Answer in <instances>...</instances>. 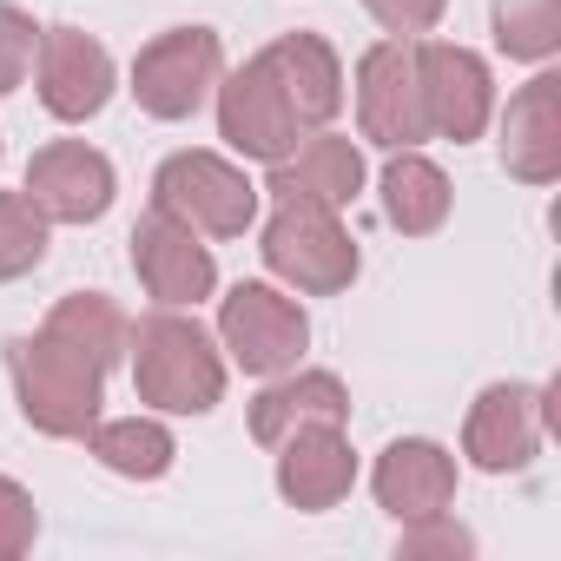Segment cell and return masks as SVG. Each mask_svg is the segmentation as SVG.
<instances>
[{
    "instance_id": "obj_1",
    "label": "cell",
    "mask_w": 561,
    "mask_h": 561,
    "mask_svg": "<svg viewBox=\"0 0 561 561\" xmlns=\"http://www.w3.org/2000/svg\"><path fill=\"white\" fill-rule=\"evenodd\" d=\"M126 357H133L139 403H152L159 416H205L225 397V357L211 331L179 305H159L152 318H139L126 337Z\"/></svg>"
},
{
    "instance_id": "obj_2",
    "label": "cell",
    "mask_w": 561,
    "mask_h": 561,
    "mask_svg": "<svg viewBox=\"0 0 561 561\" xmlns=\"http://www.w3.org/2000/svg\"><path fill=\"white\" fill-rule=\"evenodd\" d=\"M8 370H14L21 416H27L41 436L80 443V436L100 423L106 370H100L87 351H73L67 337H54L47 324H41L34 337H14V344H8Z\"/></svg>"
},
{
    "instance_id": "obj_3",
    "label": "cell",
    "mask_w": 561,
    "mask_h": 561,
    "mask_svg": "<svg viewBox=\"0 0 561 561\" xmlns=\"http://www.w3.org/2000/svg\"><path fill=\"white\" fill-rule=\"evenodd\" d=\"M257 251H264V264H271L277 285H291V291H305V298H337V291H351V277H357V264H364L357 244H351V231H344V218L324 211V205H277Z\"/></svg>"
},
{
    "instance_id": "obj_4",
    "label": "cell",
    "mask_w": 561,
    "mask_h": 561,
    "mask_svg": "<svg viewBox=\"0 0 561 561\" xmlns=\"http://www.w3.org/2000/svg\"><path fill=\"white\" fill-rule=\"evenodd\" d=\"M152 205L185 218L198 238H244L257 218V185L218 152H172L152 172Z\"/></svg>"
},
{
    "instance_id": "obj_5",
    "label": "cell",
    "mask_w": 561,
    "mask_h": 561,
    "mask_svg": "<svg viewBox=\"0 0 561 561\" xmlns=\"http://www.w3.org/2000/svg\"><path fill=\"white\" fill-rule=\"evenodd\" d=\"M305 344H311V318L277 285H231V298L218 305V351H231V364L244 377L291 370L305 357Z\"/></svg>"
},
{
    "instance_id": "obj_6",
    "label": "cell",
    "mask_w": 561,
    "mask_h": 561,
    "mask_svg": "<svg viewBox=\"0 0 561 561\" xmlns=\"http://www.w3.org/2000/svg\"><path fill=\"white\" fill-rule=\"evenodd\" d=\"M225 73V41L211 27H172L139 47L133 60V100L152 119H192Z\"/></svg>"
},
{
    "instance_id": "obj_7",
    "label": "cell",
    "mask_w": 561,
    "mask_h": 561,
    "mask_svg": "<svg viewBox=\"0 0 561 561\" xmlns=\"http://www.w3.org/2000/svg\"><path fill=\"white\" fill-rule=\"evenodd\" d=\"M357 126L370 146L403 152L430 139V113H423V73H416V41H377L357 60Z\"/></svg>"
},
{
    "instance_id": "obj_8",
    "label": "cell",
    "mask_w": 561,
    "mask_h": 561,
    "mask_svg": "<svg viewBox=\"0 0 561 561\" xmlns=\"http://www.w3.org/2000/svg\"><path fill=\"white\" fill-rule=\"evenodd\" d=\"M541 436H548V390H535V383H489L469 403L462 456L482 476H515V469H528L541 456Z\"/></svg>"
},
{
    "instance_id": "obj_9",
    "label": "cell",
    "mask_w": 561,
    "mask_h": 561,
    "mask_svg": "<svg viewBox=\"0 0 561 561\" xmlns=\"http://www.w3.org/2000/svg\"><path fill=\"white\" fill-rule=\"evenodd\" d=\"M133 271H139V285H146V298L152 305H198V298H211L218 291V264H211V244L185 225V218H172V211H146L139 225H133Z\"/></svg>"
},
{
    "instance_id": "obj_10",
    "label": "cell",
    "mask_w": 561,
    "mask_h": 561,
    "mask_svg": "<svg viewBox=\"0 0 561 561\" xmlns=\"http://www.w3.org/2000/svg\"><path fill=\"white\" fill-rule=\"evenodd\" d=\"M416 73H423V113H430V139H482L489 113H495V80L482 67V54L456 47V41H416Z\"/></svg>"
},
{
    "instance_id": "obj_11",
    "label": "cell",
    "mask_w": 561,
    "mask_h": 561,
    "mask_svg": "<svg viewBox=\"0 0 561 561\" xmlns=\"http://www.w3.org/2000/svg\"><path fill=\"white\" fill-rule=\"evenodd\" d=\"M218 139L231 146V152H244V159H285L298 139H305V126L291 119V106H285V93H277V80H271V67L251 54L244 67H231V73H218Z\"/></svg>"
},
{
    "instance_id": "obj_12",
    "label": "cell",
    "mask_w": 561,
    "mask_h": 561,
    "mask_svg": "<svg viewBox=\"0 0 561 561\" xmlns=\"http://www.w3.org/2000/svg\"><path fill=\"white\" fill-rule=\"evenodd\" d=\"M34 87H41V106L54 119L80 126V119H93L113 100V54L93 34H80V27H41Z\"/></svg>"
},
{
    "instance_id": "obj_13",
    "label": "cell",
    "mask_w": 561,
    "mask_h": 561,
    "mask_svg": "<svg viewBox=\"0 0 561 561\" xmlns=\"http://www.w3.org/2000/svg\"><path fill=\"white\" fill-rule=\"evenodd\" d=\"M27 198L47 225H93L113 205V159L87 139H54L27 159Z\"/></svg>"
},
{
    "instance_id": "obj_14",
    "label": "cell",
    "mask_w": 561,
    "mask_h": 561,
    "mask_svg": "<svg viewBox=\"0 0 561 561\" xmlns=\"http://www.w3.org/2000/svg\"><path fill=\"white\" fill-rule=\"evenodd\" d=\"M277 205H324V211H344L357 205L364 192V152L357 139L344 133H305L285 159H271V185H264Z\"/></svg>"
},
{
    "instance_id": "obj_15",
    "label": "cell",
    "mask_w": 561,
    "mask_h": 561,
    "mask_svg": "<svg viewBox=\"0 0 561 561\" xmlns=\"http://www.w3.org/2000/svg\"><path fill=\"white\" fill-rule=\"evenodd\" d=\"M257 60L271 67L277 93H285V106H291V119L305 133L337 119V106H344V60H337V47L324 34H277Z\"/></svg>"
},
{
    "instance_id": "obj_16",
    "label": "cell",
    "mask_w": 561,
    "mask_h": 561,
    "mask_svg": "<svg viewBox=\"0 0 561 561\" xmlns=\"http://www.w3.org/2000/svg\"><path fill=\"white\" fill-rule=\"evenodd\" d=\"M357 482V456H351V436L344 423H318V430H298L277 443V495L305 515H324L351 495Z\"/></svg>"
},
{
    "instance_id": "obj_17",
    "label": "cell",
    "mask_w": 561,
    "mask_h": 561,
    "mask_svg": "<svg viewBox=\"0 0 561 561\" xmlns=\"http://www.w3.org/2000/svg\"><path fill=\"white\" fill-rule=\"evenodd\" d=\"M370 489L377 502L397 515V522H423V515H443L456 502V456L430 436H397L377 469H370Z\"/></svg>"
},
{
    "instance_id": "obj_18",
    "label": "cell",
    "mask_w": 561,
    "mask_h": 561,
    "mask_svg": "<svg viewBox=\"0 0 561 561\" xmlns=\"http://www.w3.org/2000/svg\"><path fill=\"white\" fill-rule=\"evenodd\" d=\"M318 423H351V390H344L337 370H298L291 364V370H277V383H264L257 403H251V436L264 449H277L298 430H318Z\"/></svg>"
},
{
    "instance_id": "obj_19",
    "label": "cell",
    "mask_w": 561,
    "mask_h": 561,
    "mask_svg": "<svg viewBox=\"0 0 561 561\" xmlns=\"http://www.w3.org/2000/svg\"><path fill=\"white\" fill-rule=\"evenodd\" d=\"M502 172L522 185H548L561 172V80L535 73L502 113Z\"/></svg>"
},
{
    "instance_id": "obj_20",
    "label": "cell",
    "mask_w": 561,
    "mask_h": 561,
    "mask_svg": "<svg viewBox=\"0 0 561 561\" xmlns=\"http://www.w3.org/2000/svg\"><path fill=\"white\" fill-rule=\"evenodd\" d=\"M383 218H390L403 238H430V231H443V218H449V179H443V165L423 159L416 146L390 152V165H383Z\"/></svg>"
},
{
    "instance_id": "obj_21",
    "label": "cell",
    "mask_w": 561,
    "mask_h": 561,
    "mask_svg": "<svg viewBox=\"0 0 561 561\" xmlns=\"http://www.w3.org/2000/svg\"><path fill=\"white\" fill-rule=\"evenodd\" d=\"M80 443L100 456V469H113L126 482H159L172 469V456H179V443H172V430L159 416H106Z\"/></svg>"
},
{
    "instance_id": "obj_22",
    "label": "cell",
    "mask_w": 561,
    "mask_h": 561,
    "mask_svg": "<svg viewBox=\"0 0 561 561\" xmlns=\"http://www.w3.org/2000/svg\"><path fill=\"white\" fill-rule=\"evenodd\" d=\"M47 331L67 337L73 351H87L100 370L126 364V337H133V318L106 298V291H67L54 311H47Z\"/></svg>"
},
{
    "instance_id": "obj_23",
    "label": "cell",
    "mask_w": 561,
    "mask_h": 561,
    "mask_svg": "<svg viewBox=\"0 0 561 561\" xmlns=\"http://www.w3.org/2000/svg\"><path fill=\"white\" fill-rule=\"evenodd\" d=\"M495 47L508 60H554L561 47V0H495Z\"/></svg>"
},
{
    "instance_id": "obj_24",
    "label": "cell",
    "mask_w": 561,
    "mask_h": 561,
    "mask_svg": "<svg viewBox=\"0 0 561 561\" xmlns=\"http://www.w3.org/2000/svg\"><path fill=\"white\" fill-rule=\"evenodd\" d=\"M47 257V218L34 211L27 192H0V285L27 277Z\"/></svg>"
},
{
    "instance_id": "obj_25",
    "label": "cell",
    "mask_w": 561,
    "mask_h": 561,
    "mask_svg": "<svg viewBox=\"0 0 561 561\" xmlns=\"http://www.w3.org/2000/svg\"><path fill=\"white\" fill-rule=\"evenodd\" d=\"M34 47H41V27H34L21 8H8V0H0V100H8V93L34 73Z\"/></svg>"
},
{
    "instance_id": "obj_26",
    "label": "cell",
    "mask_w": 561,
    "mask_h": 561,
    "mask_svg": "<svg viewBox=\"0 0 561 561\" xmlns=\"http://www.w3.org/2000/svg\"><path fill=\"white\" fill-rule=\"evenodd\" d=\"M469 548H476V535H469V528H456V522H449V508H443V515H423V522H403V535H397V561L469 554Z\"/></svg>"
},
{
    "instance_id": "obj_27",
    "label": "cell",
    "mask_w": 561,
    "mask_h": 561,
    "mask_svg": "<svg viewBox=\"0 0 561 561\" xmlns=\"http://www.w3.org/2000/svg\"><path fill=\"white\" fill-rule=\"evenodd\" d=\"M34 535H41V508H34V495H27L14 476H0V561L27 554Z\"/></svg>"
},
{
    "instance_id": "obj_28",
    "label": "cell",
    "mask_w": 561,
    "mask_h": 561,
    "mask_svg": "<svg viewBox=\"0 0 561 561\" xmlns=\"http://www.w3.org/2000/svg\"><path fill=\"white\" fill-rule=\"evenodd\" d=\"M364 8H370V21H377L383 34H397V41H423V34L443 21L449 0H364Z\"/></svg>"
}]
</instances>
